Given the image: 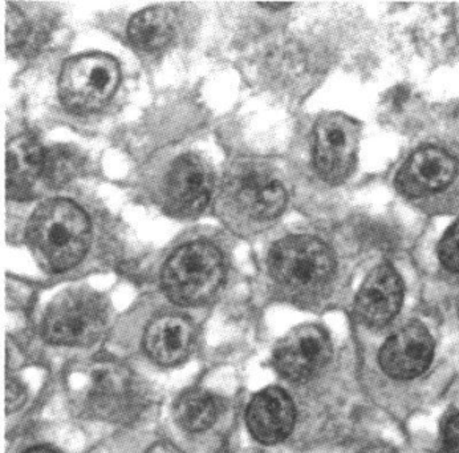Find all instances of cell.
I'll list each match as a JSON object with an SVG mask.
<instances>
[{
	"label": "cell",
	"instance_id": "1",
	"mask_svg": "<svg viewBox=\"0 0 459 453\" xmlns=\"http://www.w3.org/2000/svg\"><path fill=\"white\" fill-rule=\"evenodd\" d=\"M27 242L44 269L62 273L76 266L91 242V223L84 210L65 198H54L33 212Z\"/></svg>",
	"mask_w": 459,
	"mask_h": 453
},
{
	"label": "cell",
	"instance_id": "2",
	"mask_svg": "<svg viewBox=\"0 0 459 453\" xmlns=\"http://www.w3.org/2000/svg\"><path fill=\"white\" fill-rule=\"evenodd\" d=\"M225 278L221 251L206 241L190 242L171 254L162 269V289L177 305L195 306L209 301Z\"/></svg>",
	"mask_w": 459,
	"mask_h": 453
},
{
	"label": "cell",
	"instance_id": "3",
	"mask_svg": "<svg viewBox=\"0 0 459 453\" xmlns=\"http://www.w3.org/2000/svg\"><path fill=\"white\" fill-rule=\"evenodd\" d=\"M336 269L333 253L311 236H291L276 242L268 256V270L290 289L314 290L327 283Z\"/></svg>",
	"mask_w": 459,
	"mask_h": 453
},
{
	"label": "cell",
	"instance_id": "4",
	"mask_svg": "<svg viewBox=\"0 0 459 453\" xmlns=\"http://www.w3.org/2000/svg\"><path fill=\"white\" fill-rule=\"evenodd\" d=\"M107 309L98 295L76 290L63 292L47 310L43 335L63 346H91L104 333Z\"/></svg>",
	"mask_w": 459,
	"mask_h": 453
},
{
	"label": "cell",
	"instance_id": "5",
	"mask_svg": "<svg viewBox=\"0 0 459 453\" xmlns=\"http://www.w3.org/2000/svg\"><path fill=\"white\" fill-rule=\"evenodd\" d=\"M120 68L112 57L85 54L66 60L59 79L62 103L76 112H92L117 90Z\"/></svg>",
	"mask_w": 459,
	"mask_h": 453
},
{
	"label": "cell",
	"instance_id": "6",
	"mask_svg": "<svg viewBox=\"0 0 459 453\" xmlns=\"http://www.w3.org/2000/svg\"><path fill=\"white\" fill-rule=\"evenodd\" d=\"M360 128L350 116L327 113L315 126L314 162L325 181L340 184L356 164Z\"/></svg>",
	"mask_w": 459,
	"mask_h": 453
},
{
	"label": "cell",
	"instance_id": "7",
	"mask_svg": "<svg viewBox=\"0 0 459 453\" xmlns=\"http://www.w3.org/2000/svg\"><path fill=\"white\" fill-rule=\"evenodd\" d=\"M225 195L239 214L259 222L279 217L287 203L281 182L255 164L232 170L225 182Z\"/></svg>",
	"mask_w": 459,
	"mask_h": 453
},
{
	"label": "cell",
	"instance_id": "8",
	"mask_svg": "<svg viewBox=\"0 0 459 453\" xmlns=\"http://www.w3.org/2000/svg\"><path fill=\"white\" fill-rule=\"evenodd\" d=\"M90 410L107 422H131L145 405L143 384L120 364L101 363L93 371Z\"/></svg>",
	"mask_w": 459,
	"mask_h": 453
},
{
	"label": "cell",
	"instance_id": "9",
	"mask_svg": "<svg viewBox=\"0 0 459 453\" xmlns=\"http://www.w3.org/2000/svg\"><path fill=\"white\" fill-rule=\"evenodd\" d=\"M331 358L328 334L319 326L303 325L279 342L273 351V366L286 379L306 382L319 374Z\"/></svg>",
	"mask_w": 459,
	"mask_h": 453
},
{
	"label": "cell",
	"instance_id": "10",
	"mask_svg": "<svg viewBox=\"0 0 459 453\" xmlns=\"http://www.w3.org/2000/svg\"><path fill=\"white\" fill-rule=\"evenodd\" d=\"M457 172V161L452 154L437 146H425L403 165L395 177V187L406 197H425L446 189Z\"/></svg>",
	"mask_w": 459,
	"mask_h": 453
},
{
	"label": "cell",
	"instance_id": "11",
	"mask_svg": "<svg viewBox=\"0 0 459 453\" xmlns=\"http://www.w3.org/2000/svg\"><path fill=\"white\" fill-rule=\"evenodd\" d=\"M434 344L422 323L411 322L395 331L380 351L381 369L394 379H413L433 359Z\"/></svg>",
	"mask_w": 459,
	"mask_h": 453
},
{
	"label": "cell",
	"instance_id": "12",
	"mask_svg": "<svg viewBox=\"0 0 459 453\" xmlns=\"http://www.w3.org/2000/svg\"><path fill=\"white\" fill-rule=\"evenodd\" d=\"M165 198L171 212L195 215L209 203L212 192V173L209 165L195 154L176 160L165 179Z\"/></svg>",
	"mask_w": 459,
	"mask_h": 453
},
{
	"label": "cell",
	"instance_id": "13",
	"mask_svg": "<svg viewBox=\"0 0 459 453\" xmlns=\"http://www.w3.org/2000/svg\"><path fill=\"white\" fill-rule=\"evenodd\" d=\"M403 301V279L391 264H381L365 278L356 298V313L365 325L383 327L394 320Z\"/></svg>",
	"mask_w": 459,
	"mask_h": 453
},
{
	"label": "cell",
	"instance_id": "14",
	"mask_svg": "<svg viewBox=\"0 0 459 453\" xmlns=\"http://www.w3.org/2000/svg\"><path fill=\"white\" fill-rule=\"evenodd\" d=\"M295 420L294 402L279 387H267L256 394L246 414L251 435L265 446L286 440L294 430Z\"/></svg>",
	"mask_w": 459,
	"mask_h": 453
},
{
	"label": "cell",
	"instance_id": "15",
	"mask_svg": "<svg viewBox=\"0 0 459 453\" xmlns=\"http://www.w3.org/2000/svg\"><path fill=\"white\" fill-rule=\"evenodd\" d=\"M46 151L31 135H21L8 143L5 154V187L13 200H29L36 181L43 177Z\"/></svg>",
	"mask_w": 459,
	"mask_h": 453
},
{
	"label": "cell",
	"instance_id": "16",
	"mask_svg": "<svg viewBox=\"0 0 459 453\" xmlns=\"http://www.w3.org/2000/svg\"><path fill=\"white\" fill-rule=\"evenodd\" d=\"M195 338V326L181 315H162L148 326L143 346L161 366H176L185 361Z\"/></svg>",
	"mask_w": 459,
	"mask_h": 453
},
{
	"label": "cell",
	"instance_id": "17",
	"mask_svg": "<svg viewBox=\"0 0 459 453\" xmlns=\"http://www.w3.org/2000/svg\"><path fill=\"white\" fill-rule=\"evenodd\" d=\"M176 31V16L164 5H154L135 13L129 22L128 36L133 46L156 51L170 43Z\"/></svg>",
	"mask_w": 459,
	"mask_h": 453
},
{
	"label": "cell",
	"instance_id": "18",
	"mask_svg": "<svg viewBox=\"0 0 459 453\" xmlns=\"http://www.w3.org/2000/svg\"><path fill=\"white\" fill-rule=\"evenodd\" d=\"M221 413V403L204 389L185 392L174 405V418L184 430L202 432L214 424Z\"/></svg>",
	"mask_w": 459,
	"mask_h": 453
},
{
	"label": "cell",
	"instance_id": "19",
	"mask_svg": "<svg viewBox=\"0 0 459 453\" xmlns=\"http://www.w3.org/2000/svg\"><path fill=\"white\" fill-rule=\"evenodd\" d=\"M79 154L66 146H55L46 151L43 179L52 187H60L71 181L80 168Z\"/></svg>",
	"mask_w": 459,
	"mask_h": 453
},
{
	"label": "cell",
	"instance_id": "20",
	"mask_svg": "<svg viewBox=\"0 0 459 453\" xmlns=\"http://www.w3.org/2000/svg\"><path fill=\"white\" fill-rule=\"evenodd\" d=\"M7 48L13 54L29 52L32 47V29L24 13L16 5L7 4V24H5Z\"/></svg>",
	"mask_w": 459,
	"mask_h": 453
},
{
	"label": "cell",
	"instance_id": "21",
	"mask_svg": "<svg viewBox=\"0 0 459 453\" xmlns=\"http://www.w3.org/2000/svg\"><path fill=\"white\" fill-rule=\"evenodd\" d=\"M441 264L453 273H459V218L447 229L438 245Z\"/></svg>",
	"mask_w": 459,
	"mask_h": 453
},
{
	"label": "cell",
	"instance_id": "22",
	"mask_svg": "<svg viewBox=\"0 0 459 453\" xmlns=\"http://www.w3.org/2000/svg\"><path fill=\"white\" fill-rule=\"evenodd\" d=\"M445 444L447 452L459 453V414L453 416L445 430Z\"/></svg>",
	"mask_w": 459,
	"mask_h": 453
},
{
	"label": "cell",
	"instance_id": "23",
	"mask_svg": "<svg viewBox=\"0 0 459 453\" xmlns=\"http://www.w3.org/2000/svg\"><path fill=\"white\" fill-rule=\"evenodd\" d=\"M26 399L23 387L16 380H8L7 384V410L13 411L21 407Z\"/></svg>",
	"mask_w": 459,
	"mask_h": 453
},
{
	"label": "cell",
	"instance_id": "24",
	"mask_svg": "<svg viewBox=\"0 0 459 453\" xmlns=\"http://www.w3.org/2000/svg\"><path fill=\"white\" fill-rule=\"evenodd\" d=\"M360 453H395V451L388 444H373L362 449Z\"/></svg>",
	"mask_w": 459,
	"mask_h": 453
},
{
	"label": "cell",
	"instance_id": "25",
	"mask_svg": "<svg viewBox=\"0 0 459 453\" xmlns=\"http://www.w3.org/2000/svg\"><path fill=\"white\" fill-rule=\"evenodd\" d=\"M261 7L270 8V10H284V8L290 7L291 4H281V3H267V4H259Z\"/></svg>",
	"mask_w": 459,
	"mask_h": 453
},
{
	"label": "cell",
	"instance_id": "26",
	"mask_svg": "<svg viewBox=\"0 0 459 453\" xmlns=\"http://www.w3.org/2000/svg\"><path fill=\"white\" fill-rule=\"evenodd\" d=\"M26 453H59L57 451H55V449H49V447H35V449H30V451H27Z\"/></svg>",
	"mask_w": 459,
	"mask_h": 453
}]
</instances>
